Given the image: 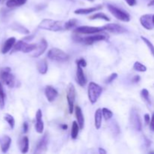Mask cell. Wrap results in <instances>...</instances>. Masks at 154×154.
<instances>
[{
  "instance_id": "cell-1",
  "label": "cell",
  "mask_w": 154,
  "mask_h": 154,
  "mask_svg": "<svg viewBox=\"0 0 154 154\" xmlns=\"http://www.w3.org/2000/svg\"><path fill=\"white\" fill-rule=\"evenodd\" d=\"M38 28L52 32L62 31L65 29V22L51 19H44L38 24Z\"/></svg>"
},
{
  "instance_id": "cell-2",
  "label": "cell",
  "mask_w": 154,
  "mask_h": 154,
  "mask_svg": "<svg viewBox=\"0 0 154 154\" xmlns=\"http://www.w3.org/2000/svg\"><path fill=\"white\" fill-rule=\"evenodd\" d=\"M48 57L51 60L59 62V63H65L69 60V55L66 52L59 48H51L48 53Z\"/></svg>"
},
{
  "instance_id": "cell-3",
  "label": "cell",
  "mask_w": 154,
  "mask_h": 154,
  "mask_svg": "<svg viewBox=\"0 0 154 154\" xmlns=\"http://www.w3.org/2000/svg\"><path fill=\"white\" fill-rule=\"evenodd\" d=\"M102 93V88L94 82H90L88 86V98L91 104H95Z\"/></svg>"
},
{
  "instance_id": "cell-4",
  "label": "cell",
  "mask_w": 154,
  "mask_h": 154,
  "mask_svg": "<svg viewBox=\"0 0 154 154\" xmlns=\"http://www.w3.org/2000/svg\"><path fill=\"white\" fill-rule=\"evenodd\" d=\"M108 11L110 13L113 15L115 18H117L119 20L123 21V22H129L130 21V15L126 11H124L122 9L118 8L116 6L108 4L107 5Z\"/></svg>"
},
{
  "instance_id": "cell-5",
  "label": "cell",
  "mask_w": 154,
  "mask_h": 154,
  "mask_svg": "<svg viewBox=\"0 0 154 154\" xmlns=\"http://www.w3.org/2000/svg\"><path fill=\"white\" fill-rule=\"evenodd\" d=\"M0 78L5 85L10 88H13L15 85L14 76L11 73V69L8 67L4 68L0 72Z\"/></svg>"
},
{
  "instance_id": "cell-6",
  "label": "cell",
  "mask_w": 154,
  "mask_h": 154,
  "mask_svg": "<svg viewBox=\"0 0 154 154\" xmlns=\"http://www.w3.org/2000/svg\"><path fill=\"white\" fill-rule=\"evenodd\" d=\"M75 98H76V90H75V87L74 86V84L70 83L68 85L67 94H66V99H67L69 114H72L73 113Z\"/></svg>"
},
{
  "instance_id": "cell-7",
  "label": "cell",
  "mask_w": 154,
  "mask_h": 154,
  "mask_svg": "<svg viewBox=\"0 0 154 154\" xmlns=\"http://www.w3.org/2000/svg\"><path fill=\"white\" fill-rule=\"evenodd\" d=\"M105 31L104 27H96L90 26H78L75 28L74 32L76 35L80 34H96L100 33Z\"/></svg>"
},
{
  "instance_id": "cell-8",
  "label": "cell",
  "mask_w": 154,
  "mask_h": 154,
  "mask_svg": "<svg viewBox=\"0 0 154 154\" xmlns=\"http://www.w3.org/2000/svg\"><path fill=\"white\" fill-rule=\"evenodd\" d=\"M107 38H108V36L105 34L93 35L87 36V37H85V38H80L78 37V36H77L76 38L78 42H83V43L87 45H93V44L95 43V42H100V41L106 40Z\"/></svg>"
},
{
  "instance_id": "cell-9",
  "label": "cell",
  "mask_w": 154,
  "mask_h": 154,
  "mask_svg": "<svg viewBox=\"0 0 154 154\" xmlns=\"http://www.w3.org/2000/svg\"><path fill=\"white\" fill-rule=\"evenodd\" d=\"M130 122L133 127L135 128L136 130L141 131L142 129V124H141V117H140L139 114L137 111L135 110H132L130 113Z\"/></svg>"
},
{
  "instance_id": "cell-10",
  "label": "cell",
  "mask_w": 154,
  "mask_h": 154,
  "mask_svg": "<svg viewBox=\"0 0 154 154\" xmlns=\"http://www.w3.org/2000/svg\"><path fill=\"white\" fill-rule=\"evenodd\" d=\"M104 29L114 34H121L126 31L124 27L117 23H108L104 26Z\"/></svg>"
},
{
  "instance_id": "cell-11",
  "label": "cell",
  "mask_w": 154,
  "mask_h": 154,
  "mask_svg": "<svg viewBox=\"0 0 154 154\" xmlns=\"http://www.w3.org/2000/svg\"><path fill=\"white\" fill-rule=\"evenodd\" d=\"M48 42L45 39H42L40 41L38 44H37V48L34 51H32L33 54H31V56L34 58H37V57H40L41 55L44 54V53L46 51L47 48H48Z\"/></svg>"
},
{
  "instance_id": "cell-12",
  "label": "cell",
  "mask_w": 154,
  "mask_h": 154,
  "mask_svg": "<svg viewBox=\"0 0 154 154\" xmlns=\"http://www.w3.org/2000/svg\"><path fill=\"white\" fill-rule=\"evenodd\" d=\"M140 23L144 29L147 30L153 29L154 25L153 23V15L144 14L140 17Z\"/></svg>"
},
{
  "instance_id": "cell-13",
  "label": "cell",
  "mask_w": 154,
  "mask_h": 154,
  "mask_svg": "<svg viewBox=\"0 0 154 154\" xmlns=\"http://www.w3.org/2000/svg\"><path fill=\"white\" fill-rule=\"evenodd\" d=\"M48 133L45 134L42 136V138L38 142L37 146H36V150L35 153H42L46 152L48 149Z\"/></svg>"
},
{
  "instance_id": "cell-14",
  "label": "cell",
  "mask_w": 154,
  "mask_h": 154,
  "mask_svg": "<svg viewBox=\"0 0 154 154\" xmlns=\"http://www.w3.org/2000/svg\"><path fill=\"white\" fill-rule=\"evenodd\" d=\"M35 130L38 133L42 134L44 132V129H45V125H44V122L42 120V111L41 109H38L36 112L35 114Z\"/></svg>"
},
{
  "instance_id": "cell-15",
  "label": "cell",
  "mask_w": 154,
  "mask_h": 154,
  "mask_svg": "<svg viewBox=\"0 0 154 154\" xmlns=\"http://www.w3.org/2000/svg\"><path fill=\"white\" fill-rule=\"evenodd\" d=\"M45 94L49 102H53L58 96V92L54 87L51 86H47L45 90Z\"/></svg>"
},
{
  "instance_id": "cell-16",
  "label": "cell",
  "mask_w": 154,
  "mask_h": 154,
  "mask_svg": "<svg viewBox=\"0 0 154 154\" xmlns=\"http://www.w3.org/2000/svg\"><path fill=\"white\" fill-rule=\"evenodd\" d=\"M11 138L8 135H2L0 137V148L2 153H6L10 148Z\"/></svg>"
},
{
  "instance_id": "cell-17",
  "label": "cell",
  "mask_w": 154,
  "mask_h": 154,
  "mask_svg": "<svg viewBox=\"0 0 154 154\" xmlns=\"http://www.w3.org/2000/svg\"><path fill=\"white\" fill-rule=\"evenodd\" d=\"M76 77L78 84H79L81 87H84V86L86 85V84H87V78H86L84 70H83L81 66H77Z\"/></svg>"
},
{
  "instance_id": "cell-18",
  "label": "cell",
  "mask_w": 154,
  "mask_h": 154,
  "mask_svg": "<svg viewBox=\"0 0 154 154\" xmlns=\"http://www.w3.org/2000/svg\"><path fill=\"white\" fill-rule=\"evenodd\" d=\"M15 43H16V38L14 37H11L9 38H8L4 43V45H3L2 48V54H5L7 53H8L13 48Z\"/></svg>"
},
{
  "instance_id": "cell-19",
  "label": "cell",
  "mask_w": 154,
  "mask_h": 154,
  "mask_svg": "<svg viewBox=\"0 0 154 154\" xmlns=\"http://www.w3.org/2000/svg\"><path fill=\"white\" fill-rule=\"evenodd\" d=\"M102 8V5H97L95 7L87 8H79L74 11L75 14H90V13L101 10Z\"/></svg>"
},
{
  "instance_id": "cell-20",
  "label": "cell",
  "mask_w": 154,
  "mask_h": 154,
  "mask_svg": "<svg viewBox=\"0 0 154 154\" xmlns=\"http://www.w3.org/2000/svg\"><path fill=\"white\" fill-rule=\"evenodd\" d=\"M75 116H76L77 121H78V125H79L80 129H83L84 126V114H83L82 110H81V108H80L79 106L77 105V106H75Z\"/></svg>"
},
{
  "instance_id": "cell-21",
  "label": "cell",
  "mask_w": 154,
  "mask_h": 154,
  "mask_svg": "<svg viewBox=\"0 0 154 154\" xmlns=\"http://www.w3.org/2000/svg\"><path fill=\"white\" fill-rule=\"evenodd\" d=\"M103 115H102V110L101 108H98L95 113V127L96 129H99L102 126V122Z\"/></svg>"
},
{
  "instance_id": "cell-22",
  "label": "cell",
  "mask_w": 154,
  "mask_h": 154,
  "mask_svg": "<svg viewBox=\"0 0 154 154\" xmlns=\"http://www.w3.org/2000/svg\"><path fill=\"white\" fill-rule=\"evenodd\" d=\"M37 69L42 75H45L48 70V65L46 60H42L37 63Z\"/></svg>"
},
{
  "instance_id": "cell-23",
  "label": "cell",
  "mask_w": 154,
  "mask_h": 154,
  "mask_svg": "<svg viewBox=\"0 0 154 154\" xmlns=\"http://www.w3.org/2000/svg\"><path fill=\"white\" fill-rule=\"evenodd\" d=\"M29 147V141L28 137L24 136L20 143V149L23 153H26L28 152Z\"/></svg>"
},
{
  "instance_id": "cell-24",
  "label": "cell",
  "mask_w": 154,
  "mask_h": 154,
  "mask_svg": "<svg viewBox=\"0 0 154 154\" xmlns=\"http://www.w3.org/2000/svg\"><path fill=\"white\" fill-rule=\"evenodd\" d=\"M27 0H8L6 2V5L8 8H15L19 6L23 5Z\"/></svg>"
},
{
  "instance_id": "cell-25",
  "label": "cell",
  "mask_w": 154,
  "mask_h": 154,
  "mask_svg": "<svg viewBox=\"0 0 154 154\" xmlns=\"http://www.w3.org/2000/svg\"><path fill=\"white\" fill-rule=\"evenodd\" d=\"M80 129H80V126L78 125V122L73 121L72 126V131H71V136H72V139H76L78 138Z\"/></svg>"
},
{
  "instance_id": "cell-26",
  "label": "cell",
  "mask_w": 154,
  "mask_h": 154,
  "mask_svg": "<svg viewBox=\"0 0 154 154\" xmlns=\"http://www.w3.org/2000/svg\"><path fill=\"white\" fill-rule=\"evenodd\" d=\"M89 19L90 20H104L105 21H108L109 22L111 20L109 17L105 14V13H102V12H99V13H96L95 14L91 15V16L89 17Z\"/></svg>"
},
{
  "instance_id": "cell-27",
  "label": "cell",
  "mask_w": 154,
  "mask_h": 154,
  "mask_svg": "<svg viewBox=\"0 0 154 154\" xmlns=\"http://www.w3.org/2000/svg\"><path fill=\"white\" fill-rule=\"evenodd\" d=\"M78 24V20L77 19H70L69 20L65 22V29H71L76 28Z\"/></svg>"
},
{
  "instance_id": "cell-28",
  "label": "cell",
  "mask_w": 154,
  "mask_h": 154,
  "mask_svg": "<svg viewBox=\"0 0 154 154\" xmlns=\"http://www.w3.org/2000/svg\"><path fill=\"white\" fill-rule=\"evenodd\" d=\"M5 104V94L2 84L0 82V108L1 109L4 108Z\"/></svg>"
},
{
  "instance_id": "cell-29",
  "label": "cell",
  "mask_w": 154,
  "mask_h": 154,
  "mask_svg": "<svg viewBox=\"0 0 154 154\" xmlns=\"http://www.w3.org/2000/svg\"><path fill=\"white\" fill-rule=\"evenodd\" d=\"M12 27H13V28H12L13 29L16 30V31L19 32L20 33H23V34H29V31L26 28H25V27L23 26L20 25V24L14 23L12 26Z\"/></svg>"
},
{
  "instance_id": "cell-30",
  "label": "cell",
  "mask_w": 154,
  "mask_h": 154,
  "mask_svg": "<svg viewBox=\"0 0 154 154\" xmlns=\"http://www.w3.org/2000/svg\"><path fill=\"white\" fill-rule=\"evenodd\" d=\"M133 69L134 70L137 71V72H145L147 71V67H146L144 65H143L142 63H141L140 62H135V64L133 66Z\"/></svg>"
},
{
  "instance_id": "cell-31",
  "label": "cell",
  "mask_w": 154,
  "mask_h": 154,
  "mask_svg": "<svg viewBox=\"0 0 154 154\" xmlns=\"http://www.w3.org/2000/svg\"><path fill=\"white\" fill-rule=\"evenodd\" d=\"M4 119H5V121L8 123V125L10 126V127H11V129H13L14 128V126H15V120H14V118L13 117V116H11V114H6L5 115Z\"/></svg>"
},
{
  "instance_id": "cell-32",
  "label": "cell",
  "mask_w": 154,
  "mask_h": 154,
  "mask_svg": "<svg viewBox=\"0 0 154 154\" xmlns=\"http://www.w3.org/2000/svg\"><path fill=\"white\" fill-rule=\"evenodd\" d=\"M141 96L148 105H150V104H151V102H150V94H149V92L147 89H143V90H141Z\"/></svg>"
},
{
  "instance_id": "cell-33",
  "label": "cell",
  "mask_w": 154,
  "mask_h": 154,
  "mask_svg": "<svg viewBox=\"0 0 154 154\" xmlns=\"http://www.w3.org/2000/svg\"><path fill=\"white\" fill-rule=\"evenodd\" d=\"M102 115H103V117L105 118V120H108L113 117V112L111 111V110L108 109L106 108H102Z\"/></svg>"
},
{
  "instance_id": "cell-34",
  "label": "cell",
  "mask_w": 154,
  "mask_h": 154,
  "mask_svg": "<svg viewBox=\"0 0 154 154\" xmlns=\"http://www.w3.org/2000/svg\"><path fill=\"white\" fill-rule=\"evenodd\" d=\"M141 38L142 39L143 42H144V43L147 45V46L148 47V48L150 49V52H151V54L154 57V46H153V44L150 42V40H148L147 38L144 37V36H141Z\"/></svg>"
},
{
  "instance_id": "cell-35",
  "label": "cell",
  "mask_w": 154,
  "mask_h": 154,
  "mask_svg": "<svg viewBox=\"0 0 154 154\" xmlns=\"http://www.w3.org/2000/svg\"><path fill=\"white\" fill-rule=\"evenodd\" d=\"M117 76H118V75H117V73H112L110 76H108V78H107V79L105 80V83H106V84H111V83H112L113 81L117 78Z\"/></svg>"
},
{
  "instance_id": "cell-36",
  "label": "cell",
  "mask_w": 154,
  "mask_h": 154,
  "mask_svg": "<svg viewBox=\"0 0 154 154\" xmlns=\"http://www.w3.org/2000/svg\"><path fill=\"white\" fill-rule=\"evenodd\" d=\"M76 64L77 66H80L83 68V67H86L87 63V61H86L84 58H81L79 59V60H76Z\"/></svg>"
},
{
  "instance_id": "cell-37",
  "label": "cell",
  "mask_w": 154,
  "mask_h": 154,
  "mask_svg": "<svg viewBox=\"0 0 154 154\" xmlns=\"http://www.w3.org/2000/svg\"><path fill=\"white\" fill-rule=\"evenodd\" d=\"M124 1L127 3L128 5L131 6V7L135 6L137 4V0H124Z\"/></svg>"
},
{
  "instance_id": "cell-38",
  "label": "cell",
  "mask_w": 154,
  "mask_h": 154,
  "mask_svg": "<svg viewBox=\"0 0 154 154\" xmlns=\"http://www.w3.org/2000/svg\"><path fill=\"white\" fill-rule=\"evenodd\" d=\"M150 128L152 131H154V113L153 114V115H152L151 120H150Z\"/></svg>"
},
{
  "instance_id": "cell-39",
  "label": "cell",
  "mask_w": 154,
  "mask_h": 154,
  "mask_svg": "<svg viewBox=\"0 0 154 154\" xmlns=\"http://www.w3.org/2000/svg\"><path fill=\"white\" fill-rule=\"evenodd\" d=\"M150 120H151V118H150V115H149L148 114H146L145 115H144V121H145V123H147V124H149V123H150Z\"/></svg>"
},
{
  "instance_id": "cell-40",
  "label": "cell",
  "mask_w": 154,
  "mask_h": 154,
  "mask_svg": "<svg viewBox=\"0 0 154 154\" xmlns=\"http://www.w3.org/2000/svg\"><path fill=\"white\" fill-rule=\"evenodd\" d=\"M23 132L24 133H26L28 132V129H29V126L28 123L26 122H24L23 125Z\"/></svg>"
},
{
  "instance_id": "cell-41",
  "label": "cell",
  "mask_w": 154,
  "mask_h": 154,
  "mask_svg": "<svg viewBox=\"0 0 154 154\" xmlns=\"http://www.w3.org/2000/svg\"><path fill=\"white\" fill-rule=\"evenodd\" d=\"M140 80H141V78H140L139 75H135L133 78V79H132V81L134 83H138L140 81Z\"/></svg>"
},
{
  "instance_id": "cell-42",
  "label": "cell",
  "mask_w": 154,
  "mask_h": 154,
  "mask_svg": "<svg viewBox=\"0 0 154 154\" xmlns=\"http://www.w3.org/2000/svg\"><path fill=\"white\" fill-rule=\"evenodd\" d=\"M34 38V35H31V36H27V37L24 38L23 39H22V40H26V41H30L32 40V39Z\"/></svg>"
},
{
  "instance_id": "cell-43",
  "label": "cell",
  "mask_w": 154,
  "mask_h": 154,
  "mask_svg": "<svg viewBox=\"0 0 154 154\" xmlns=\"http://www.w3.org/2000/svg\"><path fill=\"white\" fill-rule=\"evenodd\" d=\"M99 153H103V154H105V153H107L106 150H104L103 148H99Z\"/></svg>"
},
{
  "instance_id": "cell-44",
  "label": "cell",
  "mask_w": 154,
  "mask_h": 154,
  "mask_svg": "<svg viewBox=\"0 0 154 154\" xmlns=\"http://www.w3.org/2000/svg\"><path fill=\"white\" fill-rule=\"evenodd\" d=\"M61 127L63 128V129H64V130H66V129H67V128H68V126L67 125H66V124H63L61 126Z\"/></svg>"
},
{
  "instance_id": "cell-45",
  "label": "cell",
  "mask_w": 154,
  "mask_h": 154,
  "mask_svg": "<svg viewBox=\"0 0 154 154\" xmlns=\"http://www.w3.org/2000/svg\"><path fill=\"white\" fill-rule=\"evenodd\" d=\"M148 6H154V0L150 2V3L148 4Z\"/></svg>"
},
{
  "instance_id": "cell-46",
  "label": "cell",
  "mask_w": 154,
  "mask_h": 154,
  "mask_svg": "<svg viewBox=\"0 0 154 154\" xmlns=\"http://www.w3.org/2000/svg\"><path fill=\"white\" fill-rule=\"evenodd\" d=\"M153 25H154V14H153Z\"/></svg>"
},
{
  "instance_id": "cell-47",
  "label": "cell",
  "mask_w": 154,
  "mask_h": 154,
  "mask_svg": "<svg viewBox=\"0 0 154 154\" xmlns=\"http://www.w3.org/2000/svg\"><path fill=\"white\" fill-rule=\"evenodd\" d=\"M87 1H90V2H93L94 0H87Z\"/></svg>"
}]
</instances>
